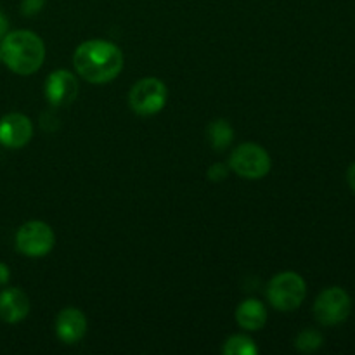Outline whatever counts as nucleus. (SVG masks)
I'll list each match as a JSON object with an SVG mask.
<instances>
[{"label": "nucleus", "instance_id": "4468645a", "mask_svg": "<svg viewBox=\"0 0 355 355\" xmlns=\"http://www.w3.org/2000/svg\"><path fill=\"white\" fill-rule=\"evenodd\" d=\"M222 352H224V355H257L259 347L255 345V342L250 336L232 335L225 340Z\"/></svg>", "mask_w": 355, "mask_h": 355}, {"label": "nucleus", "instance_id": "412c9836", "mask_svg": "<svg viewBox=\"0 0 355 355\" xmlns=\"http://www.w3.org/2000/svg\"><path fill=\"white\" fill-rule=\"evenodd\" d=\"M0 62H2V52H0Z\"/></svg>", "mask_w": 355, "mask_h": 355}, {"label": "nucleus", "instance_id": "f03ea898", "mask_svg": "<svg viewBox=\"0 0 355 355\" xmlns=\"http://www.w3.org/2000/svg\"><path fill=\"white\" fill-rule=\"evenodd\" d=\"M2 61L16 75H33L42 68L45 45L37 33L30 30L9 31L0 42Z\"/></svg>", "mask_w": 355, "mask_h": 355}, {"label": "nucleus", "instance_id": "f257e3e1", "mask_svg": "<svg viewBox=\"0 0 355 355\" xmlns=\"http://www.w3.org/2000/svg\"><path fill=\"white\" fill-rule=\"evenodd\" d=\"M73 64L85 82L103 85L113 82L120 75L125 64V55L113 42L87 40L76 47Z\"/></svg>", "mask_w": 355, "mask_h": 355}, {"label": "nucleus", "instance_id": "ddd939ff", "mask_svg": "<svg viewBox=\"0 0 355 355\" xmlns=\"http://www.w3.org/2000/svg\"><path fill=\"white\" fill-rule=\"evenodd\" d=\"M208 139H210V144L215 151H224L225 148H229L234 139V128L224 118H218L214 120L208 127Z\"/></svg>", "mask_w": 355, "mask_h": 355}, {"label": "nucleus", "instance_id": "aec40b11", "mask_svg": "<svg viewBox=\"0 0 355 355\" xmlns=\"http://www.w3.org/2000/svg\"><path fill=\"white\" fill-rule=\"evenodd\" d=\"M347 180H349V186L352 187V191L355 193V163L349 166V170H347Z\"/></svg>", "mask_w": 355, "mask_h": 355}, {"label": "nucleus", "instance_id": "a211bd4d", "mask_svg": "<svg viewBox=\"0 0 355 355\" xmlns=\"http://www.w3.org/2000/svg\"><path fill=\"white\" fill-rule=\"evenodd\" d=\"M9 33V21H7V16L6 14L0 10V42L6 38V35Z\"/></svg>", "mask_w": 355, "mask_h": 355}, {"label": "nucleus", "instance_id": "dca6fc26", "mask_svg": "<svg viewBox=\"0 0 355 355\" xmlns=\"http://www.w3.org/2000/svg\"><path fill=\"white\" fill-rule=\"evenodd\" d=\"M47 0H23L21 2V14L26 17L37 16L38 12H42V9L45 7Z\"/></svg>", "mask_w": 355, "mask_h": 355}, {"label": "nucleus", "instance_id": "39448f33", "mask_svg": "<svg viewBox=\"0 0 355 355\" xmlns=\"http://www.w3.org/2000/svg\"><path fill=\"white\" fill-rule=\"evenodd\" d=\"M168 90L159 78L146 76L134 83L128 94V104L134 113L141 116H153L165 107Z\"/></svg>", "mask_w": 355, "mask_h": 355}, {"label": "nucleus", "instance_id": "f8f14e48", "mask_svg": "<svg viewBox=\"0 0 355 355\" xmlns=\"http://www.w3.org/2000/svg\"><path fill=\"white\" fill-rule=\"evenodd\" d=\"M236 321H238L239 328H243L245 331H259L267 322L266 305L257 298H248V300L241 302L239 307L236 309Z\"/></svg>", "mask_w": 355, "mask_h": 355}, {"label": "nucleus", "instance_id": "6e6552de", "mask_svg": "<svg viewBox=\"0 0 355 355\" xmlns=\"http://www.w3.org/2000/svg\"><path fill=\"white\" fill-rule=\"evenodd\" d=\"M78 78L68 69H55L45 82V97L51 106H69L78 97Z\"/></svg>", "mask_w": 355, "mask_h": 355}, {"label": "nucleus", "instance_id": "9d476101", "mask_svg": "<svg viewBox=\"0 0 355 355\" xmlns=\"http://www.w3.org/2000/svg\"><path fill=\"white\" fill-rule=\"evenodd\" d=\"M87 333V319L80 309H62L55 319V335L66 345H75Z\"/></svg>", "mask_w": 355, "mask_h": 355}, {"label": "nucleus", "instance_id": "7ed1b4c3", "mask_svg": "<svg viewBox=\"0 0 355 355\" xmlns=\"http://www.w3.org/2000/svg\"><path fill=\"white\" fill-rule=\"evenodd\" d=\"M307 284L300 274L293 270L279 272L267 284V300L276 311L291 312L297 311L305 300Z\"/></svg>", "mask_w": 355, "mask_h": 355}, {"label": "nucleus", "instance_id": "423d86ee", "mask_svg": "<svg viewBox=\"0 0 355 355\" xmlns=\"http://www.w3.org/2000/svg\"><path fill=\"white\" fill-rule=\"evenodd\" d=\"M55 245V234L45 222L30 220L21 225L16 232V248L30 259L49 255Z\"/></svg>", "mask_w": 355, "mask_h": 355}, {"label": "nucleus", "instance_id": "20e7f679", "mask_svg": "<svg viewBox=\"0 0 355 355\" xmlns=\"http://www.w3.org/2000/svg\"><path fill=\"white\" fill-rule=\"evenodd\" d=\"M229 168L241 179L259 180L270 172L272 162H270L269 153L262 146L255 142H245L232 151Z\"/></svg>", "mask_w": 355, "mask_h": 355}, {"label": "nucleus", "instance_id": "f3484780", "mask_svg": "<svg viewBox=\"0 0 355 355\" xmlns=\"http://www.w3.org/2000/svg\"><path fill=\"white\" fill-rule=\"evenodd\" d=\"M227 175L229 166L224 165V163H214L207 172L208 180H211V182H222V180L227 179Z\"/></svg>", "mask_w": 355, "mask_h": 355}, {"label": "nucleus", "instance_id": "9b49d317", "mask_svg": "<svg viewBox=\"0 0 355 355\" xmlns=\"http://www.w3.org/2000/svg\"><path fill=\"white\" fill-rule=\"evenodd\" d=\"M30 314V300L19 288H6L0 291V319L9 324H16Z\"/></svg>", "mask_w": 355, "mask_h": 355}, {"label": "nucleus", "instance_id": "6ab92c4d", "mask_svg": "<svg viewBox=\"0 0 355 355\" xmlns=\"http://www.w3.org/2000/svg\"><path fill=\"white\" fill-rule=\"evenodd\" d=\"M10 279V270L6 263L0 262V286H6Z\"/></svg>", "mask_w": 355, "mask_h": 355}, {"label": "nucleus", "instance_id": "2eb2a0df", "mask_svg": "<svg viewBox=\"0 0 355 355\" xmlns=\"http://www.w3.org/2000/svg\"><path fill=\"white\" fill-rule=\"evenodd\" d=\"M324 343V338L319 331L315 329H305V331L298 333V336L295 338V349L298 352H304V354H312L315 350H319Z\"/></svg>", "mask_w": 355, "mask_h": 355}, {"label": "nucleus", "instance_id": "1a4fd4ad", "mask_svg": "<svg viewBox=\"0 0 355 355\" xmlns=\"http://www.w3.org/2000/svg\"><path fill=\"white\" fill-rule=\"evenodd\" d=\"M33 137V123L26 114L9 113L0 118V144L7 149H21Z\"/></svg>", "mask_w": 355, "mask_h": 355}, {"label": "nucleus", "instance_id": "0eeeda50", "mask_svg": "<svg viewBox=\"0 0 355 355\" xmlns=\"http://www.w3.org/2000/svg\"><path fill=\"white\" fill-rule=\"evenodd\" d=\"M350 311H352V300L343 288H328L315 298L314 318L322 326L342 324L349 319Z\"/></svg>", "mask_w": 355, "mask_h": 355}]
</instances>
